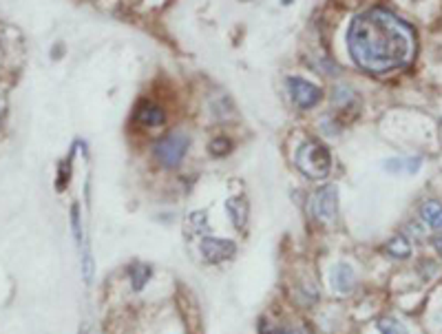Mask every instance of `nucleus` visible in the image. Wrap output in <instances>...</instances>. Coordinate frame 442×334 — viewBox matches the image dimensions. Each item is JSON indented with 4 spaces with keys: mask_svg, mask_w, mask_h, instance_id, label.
<instances>
[{
    "mask_svg": "<svg viewBox=\"0 0 442 334\" xmlns=\"http://www.w3.org/2000/svg\"><path fill=\"white\" fill-rule=\"evenodd\" d=\"M288 93L299 109H314L323 100V91L303 77H288Z\"/></svg>",
    "mask_w": 442,
    "mask_h": 334,
    "instance_id": "obj_5",
    "label": "nucleus"
},
{
    "mask_svg": "<svg viewBox=\"0 0 442 334\" xmlns=\"http://www.w3.org/2000/svg\"><path fill=\"white\" fill-rule=\"evenodd\" d=\"M135 117H137V122H142L144 126H160V124H164V120H166L162 106H157V104L151 102V100H144L140 106H137Z\"/></svg>",
    "mask_w": 442,
    "mask_h": 334,
    "instance_id": "obj_8",
    "label": "nucleus"
},
{
    "mask_svg": "<svg viewBox=\"0 0 442 334\" xmlns=\"http://www.w3.org/2000/svg\"><path fill=\"white\" fill-rule=\"evenodd\" d=\"M274 334H308L303 328H290V330H279V332H274Z\"/></svg>",
    "mask_w": 442,
    "mask_h": 334,
    "instance_id": "obj_17",
    "label": "nucleus"
},
{
    "mask_svg": "<svg viewBox=\"0 0 442 334\" xmlns=\"http://www.w3.org/2000/svg\"><path fill=\"white\" fill-rule=\"evenodd\" d=\"M422 219L434 230H442V204L440 202H427L422 206Z\"/></svg>",
    "mask_w": 442,
    "mask_h": 334,
    "instance_id": "obj_9",
    "label": "nucleus"
},
{
    "mask_svg": "<svg viewBox=\"0 0 442 334\" xmlns=\"http://www.w3.org/2000/svg\"><path fill=\"white\" fill-rule=\"evenodd\" d=\"M210 151H212V155H225L232 151V142L228 137H214L210 142Z\"/></svg>",
    "mask_w": 442,
    "mask_h": 334,
    "instance_id": "obj_14",
    "label": "nucleus"
},
{
    "mask_svg": "<svg viewBox=\"0 0 442 334\" xmlns=\"http://www.w3.org/2000/svg\"><path fill=\"white\" fill-rule=\"evenodd\" d=\"M297 169L310 180H326L332 171V153L328 146H323L317 140H308L299 146L297 157H294Z\"/></svg>",
    "mask_w": 442,
    "mask_h": 334,
    "instance_id": "obj_2",
    "label": "nucleus"
},
{
    "mask_svg": "<svg viewBox=\"0 0 442 334\" xmlns=\"http://www.w3.org/2000/svg\"><path fill=\"white\" fill-rule=\"evenodd\" d=\"M431 243H434V248H436V252L442 257V235H438V237H434L431 239Z\"/></svg>",
    "mask_w": 442,
    "mask_h": 334,
    "instance_id": "obj_16",
    "label": "nucleus"
},
{
    "mask_svg": "<svg viewBox=\"0 0 442 334\" xmlns=\"http://www.w3.org/2000/svg\"><path fill=\"white\" fill-rule=\"evenodd\" d=\"M312 213L319 222L328 224L334 222L339 215V189L334 184H328L314 193L312 198Z\"/></svg>",
    "mask_w": 442,
    "mask_h": 334,
    "instance_id": "obj_4",
    "label": "nucleus"
},
{
    "mask_svg": "<svg viewBox=\"0 0 442 334\" xmlns=\"http://www.w3.org/2000/svg\"><path fill=\"white\" fill-rule=\"evenodd\" d=\"M347 49L354 62L371 73H389L402 67L414 51L409 29L387 9H367L349 25Z\"/></svg>",
    "mask_w": 442,
    "mask_h": 334,
    "instance_id": "obj_1",
    "label": "nucleus"
},
{
    "mask_svg": "<svg viewBox=\"0 0 442 334\" xmlns=\"http://www.w3.org/2000/svg\"><path fill=\"white\" fill-rule=\"evenodd\" d=\"M151 279V268L149 266H144V263H135V266L131 268V283H133V290L140 292L144 286H146V281Z\"/></svg>",
    "mask_w": 442,
    "mask_h": 334,
    "instance_id": "obj_12",
    "label": "nucleus"
},
{
    "mask_svg": "<svg viewBox=\"0 0 442 334\" xmlns=\"http://www.w3.org/2000/svg\"><path fill=\"white\" fill-rule=\"evenodd\" d=\"M201 254L206 261L210 263H221L225 259H232L237 252V243L230 239H219V237H204L201 239Z\"/></svg>",
    "mask_w": 442,
    "mask_h": 334,
    "instance_id": "obj_6",
    "label": "nucleus"
},
{
    "mask_svg": "<svg viewBox=\"0 0 442 334\" xmlns=\"http://www.w3.org/2000/svg\"><path fill=\"white\" fill-rule=\"evenodd\" d=\"M188 144H191L188 135L182 131H175L171 135L162 137V140L155 144L153 153L162 166H166V169H175V166L184 160L186 151H188Z\"/></svg>",
    "mask_w": 442,
    "mask_h": 334,
    "instance_id": "obj_3",
    "label": "nucleus"
},
{
    "mask_svg": "<svg viewBox=\"0 0 442 334\" xmlns=\"http://www.w3.org/2000/svg\"><path fill=\"white\" fill-rule=\"evenodd\" d=\"M332 286L341 294H349L354 290V286H356V274H354L349 263L341 261L332 268Z\"/></svg>",
    "mask_w": 442,
    "mask_h": 334,
    "instance_id": "obj_7",
    "label": "nucleus"
},
{
    "mask_svg": "<svg viewBox=\"0 0 442 334\" xmlns=\"http://www.w3.org/2000/svg\"><path fill=\"white\" fill-rule=\"evenodd\" d=\"M225 208H228V213H230V217H232V224L237 226H243L245 224V219H248V206H245V202L243 200H228V204H225Z\"/></svg>",
    "mask_w": 442,
    "mask_h": 334,
    "instance_id": "obj_10",
    "label": "nucleus"
},
{
    "mask_svg": "<svg viewBox=\"0 0 442 334\" xmlns=\"http://www.w3.org/2000/svg\"><path fill=\"white\" fill-rule=\"evenodd\" d=\"M378 330H380V334H409L407 328L402 326L400 321L391 319V317L380 319V321H378Z\"/></svg>",
    "mask_w": 442,
    "mask_h": 334,
    "instance_id": "obj_13",
    "label": "nucleus"
},
{
    "mask_svg": "<svg viewBox=\"0 0 442 334\" xmlns=\"http://www.w3.org/2000/svg\"><path fill=\"white\" fill-rule=\"evenodd\" d=\"M387 252L396 259H407L411 254V246L405 237H391L387 241Z\"/></svg>",
    "mask_w": 442,
    "mask_h": 334,
    "instance_id": "obj_11",
    "label": "nucleus"
},
{
    "mask_svg": "<svg viewBox=\"0 0 442 334\" xmlns=\"http://www.w3.org/2000/svg\"><path fill=\"white\" fill-rule=\"evenodd\" d=\"M71 228H73L77 246H80L82 243V224H80V208H77V206L71 208Z\"/></svg>",
    "mask_w": 442,
    "mask_h": 334,
    "instance_id": "obj_15",
    "label": "nucleus"
}]
</instances>
